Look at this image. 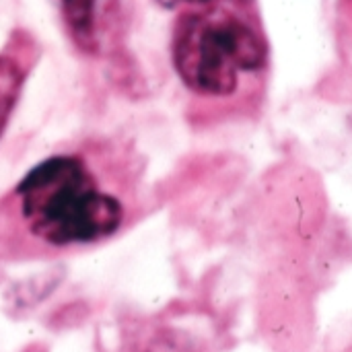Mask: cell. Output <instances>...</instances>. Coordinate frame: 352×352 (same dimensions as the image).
Returning a JSON list of instances; mask_svg holds the SVG:
<instances>
[{
    "label": "cell",
    "mask_w": 352,
    "mask_h": 352,
    "mask_svg": "<svg viewBox=\"0 0 352 352\" xmlns=\"http://www.w3.org/2000/svg\"><path fill=\"white\" fill-rule=\"evenodd\" d=\"M146 352H177L169 342H157L155 346H151Z\"/></svg>",
    "instance_id": "cell-6"
},
{
    "label": "cell",
    "mask_w": 352,
    "mask_h": 352,
    "mask_svg": "<svg viewBox=\"0 0 352 352\" xmlns=\"http://www.w3.org/2000/svg\"><path fill=\"white\" fill-rule=\"evenodd\" d=\"M16 196L29 231L50 245L93 243L116 233L124 221L120 200L70 155L37 163L19 182Z\"/></svg>",
    "instance_id": "cell-1"
},
{
    "label": "cell",
    "mask_w": 352,
    "mask_h": 352,
    "mask_svg": "<svg viewBox=\"0 0 352 352\" xmlns=\"http://www.w3.org/2000/svg\"><path fill=\"white\" fill-rule=\"evenodd\" d=\"M214 0H159V4L167 6V8H175V6H202V4H210Z\"/></svg>",
    "instance_id": "cell-5"
},
{
    "label": "cell",
    "mask_w": 352,
    "mask_h": 352,
    "mask_svg": "<svg viewBox=\"0 0 352 352\" xmlns=\"http://www.w3.org/2000/svg\"><path fill=\"white\" fill-rule=\"evenodd\" d=\"M21 87H23V72L16 66V62L0 56V134L10 118V111L14 109Z\"/></svg>",
    "instance_id": "cell-4"
},
{
    "label": "cell",
    "mask_w": 352,
    "mask_h": 352,
    "mask_svg": "<svg viewBox=\"0 0 352 352\" xmlns=\"http://www.w3.org/2000/svg\"><path fill=\"white\" fill-rule=\"evenodd\" d=\"M120 0H60L64 23L85 52L103 47Z\"/></svg>",
    "instance_id": "cell-3"
},
{
    "label": "cell",
    "mask_w": 352,
    "mask_h": 352,
    "mask_svg": "<svg viewBox=\"0 0 352 352\" xmlns=\"http://www.w3.org/2000/svg\"><path fill=\"white\" fill-rule=\"evenodd\" d=\"M266 60L262 37L241 16L206 8L188 12L173 33V64L186 87L208 97L231 95L243 72Z\"/></svg>",
    "instance_id": "cell-2"
}]
</instances>
